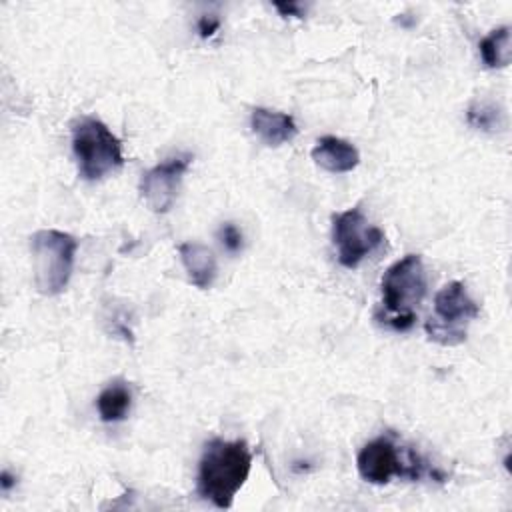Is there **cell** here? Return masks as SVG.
Here are the masks:
<instances>
[{"label":"cell","mask_w":512,"mask_h":512,"mask_svg":"<svg viewBox=\"0 0 512 512\" xmlns=\"http://www.w3.org/2000/svg\"><path fill=\"white\" fill-rule=\"evenodd\" d=\"M356 468L360 478L370 484H388L394 476L420 480L428 474L442 478L434 468H426V462L414 450L398 448L392 436H378L364 444L356 456Z\"/></svg>","instance_id":"5"},{"label":"cell","mask_w":512,"mask_h":512,"mask_svg":"<svg viewBox=\"0 0 512 512\" xmlns=\"http://www.w3.org/2000/svg\"><path fill=\"white\" fill-rule=\"evenodd\" d=\"M178 256L182 260V266L188 274L190 284H194L200 290H206L212 286L218 266L214 252L200 244V242H182L178 244Z\"/></svg>","instance_id":"11"},{"label":"cell","mask_w":512,"mask_h":512,"mask_svg":"<svg viewBox=\"0 0 512 512\" xmlns=\"http://www.w3.org/2000/svg\"><path fill=\"white\" fill-rule=\"evenodd\" d=\"M190 162L192 154H176L142 174L140 196L152 212L164 214L172 208L180 190V182L190 168Z\"/></svg>","instance_id":"8"},{"label":"cell","mask_w":512,"mask_h":512,"mask_svg":"<svg viewBox=\"0 0 512 512\" xmlns=\"http://www.w3.org/2000/svg\"><path fill=\"white\" fill-rule=\"evenodd\" d=\"M466 120L476 130L494 132L504 126V112L492 102H472L466 110Z\"/></svg>","instance_id":"14"},{"label":"cell","mask_w":512,"mask_h":512,"mask_svg":"<svg viewBox=\"0 0 512 512\" xmlns=\"http://www.w3.org/2000/svg\"><path fill=\"white\" fill-rule=\"evenodd\" d=\"M0 486H2V492H10L16 486V476H12L8 470H2Z\"/></svg>","instance_id":"18"},{"label":"cell","mask_w":512,"mask_h":512,"mask_svg":"<svg viewBox=\"0 0 512 512\" xmlns=\"http://www.w3.org/2000/svg\"><path fill=\"white\" fill-rule=\"evenodd\" d=\"M252 452L244 440L214 438L204 446L198 462L196 490L216 508H230L248 480Z\"/></svg>","instance_id":"1"},{"label":"cell","mask_w":512,"mask_h":512,"mask_svg":"<svg viewBox=\"0 0 512 512\" xmlns=\"http://www.w3.org/2000/svg\"><path fill=\"white\" fill-rule=\"evenodd\" d=\"M274 8H276L282 16H296V18H304V12H306V8H304L302 4H294V2H288V4L276 2Z\"/></svg>","instance_id":"17"},{"label":"cell","mask_w":512,"mask_h":512,"mask_svg":"<svg viewBox=\"0 0 512 512\" xmlns=\"http://www.w3.org/2000/svg\"><path fill=\"white\" fill-rule=\"evenodd\" d=\"M76 250L78 240L62 230L46 228L30 236L34 286L42 296H58L66 290L72 278Z\"/></svg>","instance_id":"3"},{"label":"cell","mask_w":512,"mask_h":512,"mask_svg":"<svg viewBox=\"0 0 512 512\" xmlns=\"http://www.w3.org/2000/svg\"><path fill=\"white\" fill-rule=\"evenodd\" d=\"M310 154L320 168L332 174L352 172L360 162L358 148L352 142L338 136H322Z\"/></svg>","instance_id":"10"},{"label":"cell","mask_w":512,"mask_h":512,"mask_svg":"<svg viewBox=\"0 0 512 512\" xmlns=\"http://www.w3.org/2000/svg\"><path fill=\"white\" fill-rule=\"evenodd\" d=\"M218 238H220L222 246H224L228 252L236 254V252L242 250L244 238H242V232H240V228H238L236 224L224 222V224L220 226V230H218Z\"/></svg>","instance_id":"15"},{"label":"cell","mask_w":512,"mask_h":512,"mask_svg":"<svg viewBox=\"0 0 512 512\" xmlns=\"http://www.w3.org/2000/svg\"><path fill=\"white\" fill-rule=\"evenodd\" d=\"M480 314V306L468 294L464 282L452 280L434 296V316L426 322L430 340L442 346H458L466 340V326Z\"/></svg>","instance_id":"6"},{"label":"cell","mask_w":512,"mask_h":512,"mask_svg":"<svg viewBox=\"0 0 512 512\" xmlns=\"http://www.w3.org/2000/svg\"><path fill=\"white\" fill-rule=\"evenodd\" d=\"M386 240L378 226H372L360 208H350L332 216V242L338 262L344 268H356Z\"/></svg>","instance_id":"7"},{"label":"cell","mask_w":512,"mask_h":512,"mask_svg":"<svg viewBox=\"0 0 512 512\" xmlns=\"http://www.w3.org/2000/svg\"><path fill=\"white\" fill-rule=\"evenodd\" d=\"M132 406L130 386L122 380L110 382L96 398V408L102 422H120L128 416Z\"/></svg>","instance_id":"12"},{"label":"cell","mask_w":512,"mask_h":512,"mask_svg":"<svg viewBox=\"0 0 512 512\" xmlns=\"http://www.w3.org/2000/svg\"><path fill=\"white\" fill-rule=\"evenodd\" d=\"M196 28H198L200 38L208 40V38H212V36L218 32V28H220V20H218L214 14H204V16H200V18H198Z\"/></svg>","instance_id":"16"},{"label":"cell","mask_w":512,"mask_h":512,"mask_svg":"<svg viewBox=\"0 0 512 512\" xmlns=\"http://www.w3.org/2000/svg\"><path fill=\"white\" fill-rule=\"evenodd\" d=\"M382 312L378 322L396 332H406L418 318V306L426 296V270L420 254H406L382 276Z\"/></svg>","instance_id":"2"},{"label":"cell","mask_w":512,"mask_h":512,"mask_svg":"<svg viewBox=\"0 0 512 512\" xmlns=\"http://www.w3.org/2000/svg\"><path fill=\"white\" fill-rule=\"evenodd\" d=\"M250 126L252 132L260 138V142L272 148L290 142L298 134V126L290 114L262 106L252 110Z\"/></svg>","instance_id":"9"},{"label":"cell","mask_w":512,"mask_h":512,"mask_svg":"<svg viewBox=\"0 0 512 512\" xmlns=\"http://www.w3.org/2000/svg\"><path fill=\"white\" fill-rule=\"evenodd\" d=\"M486 68H504L510 64V26L490 30L478 44Z\"/></svg>","instance_id":"13"},{"label":"cell","mask_w":512,"mask_h":512,"mask_svg":"<svg viewBox=\"0 0 512 512\" xmlns=\"http://www.w3.org/2000/svg\"><path fill=\"white\" fill-rule=\"evenodd\" d=\"M72 152L78 164V174L96 182L116 172L124 164L122 144L116 134L98 118L82 116L72 124Z\"/></svg>","instance_id":"4"}]
</instances>
